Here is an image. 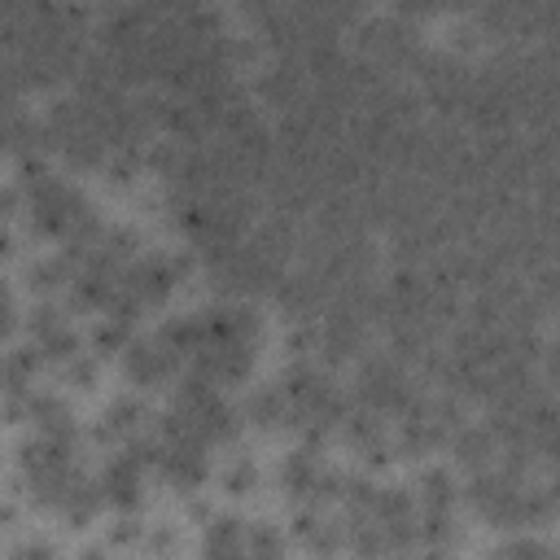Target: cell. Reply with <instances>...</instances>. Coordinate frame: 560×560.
<instances>
[{"instance_id": "cell-11", "label": "cell", "mask_w": 560, "mask_h": 560, "mask_svg": "<svg viewBox=\"0 0 560 560\" xmlns=\"http://www.w3.org/2000/svg\"><path fill=\"white\" fill-rule=\"evenodd\" d=\"M551 547L542 529H503L481 547V560H547Z\"/></svg>"}, {"instance_id": "cell-1", "label": "cell", "mask_w": 560, "mask_h": 560, "mask_svg": "<svg viewBox=\"0 0 560 560\" xmlns=\"http://www.w3.org/2000/svg\"><path fill=\"white\" fill-rule=\"evenodd\" d=\"M346 464L328 455V446L289 442L271 459V490L284 499V508H337Z\"/></svg>"}, {"instance_id": "cell-5", "label": "cell", "mask_w": 560, "mask_h": 560, "mask_svg": "<svg viewBox=\"0 0 560 560\" xmlns=\"http://www.w3.org/2000/svg\"><path fill=\"white\" fill-rule=\"evenodd\" d=\"M337 446L350 451V464L363 468V472H376L385 477L402 455H398V433H394V420L376 416V411H363V407H350V416L341 420L337 429Z\"/></svg>"}, {"instance_id": "cell-10", "label": "cell", "mask_w": 560, "mask_h": 560, "mask_svg": "<svg viewBox=\"0 0 560 560\" xmlns=\"http://www.w3.org/2000/svg\"><path fill=\"white\" fill-rule=\"evenodd\" d=\"M136 337H140V319H131V315H122V311H114V306L88 319V350H92L96 359H105V363H118L122 350H127Z\"/></svg>"}, {"instance_id": "cell-9", "label": "cell", "mask_w": 560, "mask_h": 560, "mask_svg": "<svg viewBox=\"0 0 560 560\" xmlns=\"http://www.w3.org/2000/svg\"><path fill=\"white\" fill-rule=\"evenodd\" d=\"M241 416H245V433L249 438H289V398L280 376H258L254 385H245L241 394Z\"/></svg>"}, {"instance_id": "cell-13", "label": "cell", "mask_w": 560, "mask_h": 560, "mask_svg": "<svg viewBox=\"0 0 560 560\" xmlns=\"http://www.w3.org/2000/svg\"><path fill=\"white\" fill-rule=\"evenodd\" d=\"M144 529H149V512H109V521L101 529V542L114 556H140Z\"/></svg>"}, {"instance_id": "cell-2", "label": "cell", "mask_w": 560, "mask_h": 560, "mask_svg": "<svg viewBox=\"0 0 560 560\" xmlns=\"http://www.w3.org/2000/svg\"><path fill=\"white\" fill-rule=\"evenodd\" d=\"M346 389L354 398V407L363 411H376L385 420H398L424 389V381L416 376L411 363H402L394 350H385L381 341L346 372Z\"/></svg>"}, {"instance_id": "cell-17", "label": "cell", "mask_w": 560, "mask_h": 560, "mask_svg": "<svg viewBox=\"0 0 560 560\" xmlns=\"http://www.w3.org/2000/svg\"><path fill=\"white\" fill-rule=\"evenodd\" d=\"M547 560H560V547H551V551H547Z\"/></svg>"}, {"instance_id": "cell-15", "label": "cell", "mask_w": 560, "mask_h": 560, "mask_svg": "<svg viewBox=\"0 0 560 560\" xmlns=\"http://www.w3.org/2000/svg\"><path fill=\"white\" fill-rule=\"evenodd\" d=\"M101 381H105V359H96L92 350H83V354H74L70 363L57 368V385H61L70 398H74V394H96Z\"/></svg>"}, {"instance_id": "cell-12", "label": "cell", "mask_w": 560, "mask_h": 560, "mask_svg": "<svg viewBox=\"0 0 560 560\" xmlns=\"http://www.w3.org/2000/svg\"><path fill=\"white\" fill-rule=\"evenodd\" d=\"M293 551V538L284 525L267 521V516H249V529H245V560H289Z\"/></svg>"}, {"instance_id": "cell-14", "label": "cell", "mask_w": 560, "mask_h": 560, "mask_svg": "<svg viewBox=\"0 0 560 560\" xmlns=\"http://www.w3.org/2000/svg\"><path fill=\"white\" fill-rule=\"evenodd\" d=\"M188 547V529H184V516H149V529H144V547L140 556L149 560H179V551Z\"/></svg>"}, {"instance_id": "cell-6", "label": "cell", "mask_w": 560, "mask_h": 560, "mask_svg": "<svg viewBox=\"0 0 560 560\" xmlns=\"http://www.w3.org/2000/svg\"><path fill=\"white\" fill-rule=\"evenodd\" d=\"M118 376L127 389H140V394H171L175 381L184 376V363L153 337V328H140V337L122 350L118 359Z\"/></svg>"}, {"instance_id": "cell-3", "label": "cell", "mask_w": 560, "mask_h": 560, "mask_svg": "<svg viewBox=\"0 0 560 560\" xmlns=\"http://www.w3.org/2000/svg\"><path fill=\"white\" fill-rule=\"evenodd\" d=\"M158 438V433H153ZM214 464L219 455L197 442V438H158V464H153V477L166 494H175L179 503L197 499V494H210V481H214Z\"/></svg>"}, {"instance_id": "cell-16", "label": "cell", "mask_w": 560, "mask_h": 560, "mask_svg": "<svg viewBox=\"0 0 560 560\" xmlns=\"http://www.w3.org/2000/svg\"><path fill=\"white\" fill-rule=\"evenodd\" d=\"M9 560H61L57 542L39 529H26V534H13L9 538Z\"/></svg>"}, {"instance_id": "cell-4", "label": "cell", "mask_w": 560, "mask_h": 560, "mask_svg": "<svg viewBox=\"0 0 560 560\" xmlns=\"http://www.w3.org/2000/svg\"><path fill=\"white\" fill-rule=\"evenodd\" d=\"M153 424H158V407H153L149 394H140V389H114L96 407V416L88 420V442L96 451H118V446L153 433Z\"/></svg>"}, {"instance_id": "cell-18", "label": "cell", "mask_w": 560, "mask_h": 560, "mask_svg": "<svg viewBox=\"0 0 560 560\" xmlns=\"http://www.w3.org/2000/svg\"><path fill=\"white\" fill-rule=\"evenodd\" d=\"M118 560H149V556H118Z\"/></svg>"}, {"instance_id": "cell-7", "label": "cell", "mask_w": 560, "mask_h": 560, "mask_svg": "<svg viewBox=\"0 0 560 560\" xmlns=\"http://www.w3.org/2000/svg\"><path fill=\"white\" fill-rule=\"evenodd\" d=\"M267 486H271V464L258 459L254 438H245V442H236V446H228L219 455V464H214V490H219L223 503H232V508L254 503Z\"/></svg>"}, {"instance_id": "cell-8", "label": "cell", "mask_w": 560, "mask_h": 560, "mask_svg": "<svg viewBox=\"0 0 560 560\" xmlns=\"http://www.w3.org/2000/svg\"><path fill=\"white\" fill-rule=\"evenodd\" d=\"M289 538L293 551L306 560H341L346 556V529L337 508H289Z\"/></svg>"}]
</instances>
